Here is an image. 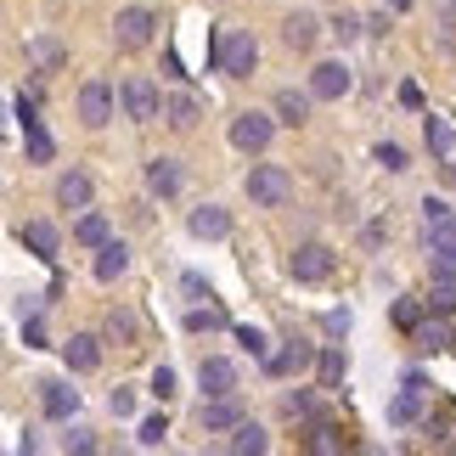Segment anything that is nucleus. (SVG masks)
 Wrapping results in <instances>:
<instances>
[{
    "mask_svg": "<svg viewBox=\"0 0 456 456\" xmlns=\"http://www.w3.org/2000/svg\"><path fill=\"white\" fill-rule=\"evenodd\" d=\"M17 118H23V142H28V158L34 164H51V135H45V125H40V113H34V96H23L17 102Z\"/></svg>",
    "mask_w": 456,
    "mask_h": 456,
    "instance_id": "obj_13",
    "label": "nucleus"
},
{
    "mask_svg": "<svg viewBox=\"0 0 456 456\" xmlns=\"http://www.w3.org/2000/svg\"><path fill=\"white\" fill-rule=\"evenodd\" d=\"M276 135V118L271 113H237L232 118V147L237 152H265Z\"/></svg>",
    "mask_w": 456,
    "mask_h": 456,
    "instance_id": "obj_7",
    "label": "nucleus"
},
{
    "mask_svg": "<svg viewBox=\"0 0 456 456\" xmlns=\"http://www.w3.org/2000/svg\"><path fill=\"white\" fill-rule=\"evenodd\" d=\"M118 108H125V118H135V125H152V118H158V102H164V96H158V85L152 79H142V74H135V79H125V85H118Z\"/></svg>",
    "mask_w": 456,
    "mask_h": 456,
    "instance_id": "obj_3",
    "label": "nucleus"
},
{
    "mask_svg": "<svg viewBox=\"0 0 456 456\" xmlns=\"http://www.w3.org/2000/svg\"><path fill=\"white\" fill-rule=\"evenodd\" d=\"M158 118H169V130H198L203 102L191 96V91H169L164 102H158Z\"/></svg>",
    "mask_w": 456,
    "mask_h": 456,
    "instance_id": "obj_12",
    "label": "nucleus"
},
{
    "mask_svg": "<svg viewBox=\"0 0 456 456\" xmlns=\"http://www.w3.org/2000/svg\"><path fill=\"white\" fill-rule=\"evenodd\" d=\"M62 451H79V456H91V451H96V434H91V428H74V434L62 440Z\"/></svg>",
    "mask_w": 456,
    "mask_h": 456,
    "instance_id": "obj_43",
    "label": "nucleus"
},
{
    "mask_svg": "<svg viewBox=\"0 0 456 456\" xmlns=\"http://www.w3.org/2000/svg\"><path fill=\"white\" fill-rule=\"evenodd\" d=\"M91 198H96V186H91V175H85V169L57 175V208H91Z\"/></svg>",
    "mask_w": 456,
    "mask_h": 456,
    "instance_id": "obj_16",
    "label": "nucleus"
},
{
    "mask_svg": "<svg viewBox=\"0 0 456 456\" xmlns=\"http://www.w3.org/2000/svg\"><path fill=\"white\" fill-rule=\"evenodd\" d=\"M428 315H456V282H434V293L423 299Z\"/></svg>",
    "mask_w": 456,
    "mask_h": 456,
    "instance_id": "obj_32",
    "label": "nucleus"
},
{
    "mask_svg": "<svg viewBox=\"0 0 456 456\" xmlns=\"http://www.w3.org/2000/svg\"><path fill=\"white\" fill-rule=\"evenodd\" d=\"M108 406H113V417H130V411H135V389H113Z\"/></svg>",
    "mask_w": 456,
    "mask_h": 456,
    "instance_id": "obj_45",
    "label": "nucleus"
},
{
    "mask_svg": "<svg viewBox=\"0 0 456 456\" xmlns=\"http://www.w3.org/2000/svg\"><path fill=\"white\" fill-rule=\"evenodd\" d=\"M198 383H203V395H237L242 372H237V361H225V355H203Z\"/></svg>",
    "mask_w": 456,
    "mask_h": 456,
    "instance_id": "obj_11",
    "label": "nucleus"
},
{
    "mask_svg": "<svg viewBox=\"0 0 456 456\" xmlns=\"http://www.w3.org/2000/svg\"><path fill=\"white\" fill-rule=\"evenodd\" d=\"M451 338H456V332H451Z\"/></svg>",
    "mask_w": 456,
    "mask_h": 456,
    "instance_id": "obj_48",
    "label": "nucleus"
},
{
    "mask_svg": "<svg viewBox=\"0 0 456 456\" xmlns=\"http://www.w3.org/2000/svg\"><path fill=\"white\" fill-rule=\"evenodd\" d=\"M327 28H332V34H338V40H344V45H349V40H361V17H349V12H344V17H332V23H327Z\"/></svg>",
    "mask_w": 456,
    "mask_h": 456,
    "instance_id": "obj_41",
    "label": "nucleus"
},
{
    "mask_svg": "<svg viewBox=\"0 0 456 456\" xmlns=\"http://www.w3.org/2000/svg\"><path fill=\"white\" fill-rule=\"evenodd\" d=\"M305 445H310V451H322V456H332V451H344L349 440H344V428H338V423H315Z\"/></svg>",
    "mask_w": 456,
    "mask_h": 456,
    "instance_id": "obj_30",
    "label": "nucleus"
},
{
    "mask_svg": "<svg viewBox=\"0 0 456 456\" xmlns=\"http://www.w3.org/2000/svg\"><path fill=\"white\" fill-rule=\"evenodd\" d=\"M383 6H389V12H411V0H383Z\"/></svg>",
    "mask_w": 456,
    "mask_h": 456,
    "instance_id": "obj_47",
    "label": "nucleus"
},
{
    "mask_svg": "<svg viewBox=\"0 0 456 456\" xmlns=\"http://www.w3.org/2000/svg\"><path fill=\"white\" fill-rule=\"evenodd\" d=\"M315 361V344H288L282 355H265V372L271 378H305Z\"/></svg>",
    "mask_w": 456,
    "mask_h": 456,
    "instance_id": "obj_15",
    "label": "nucleus"
},
{
    "mask_svg": "<svg viewBox=\"0 0 456 456\" xmlns=\"http://www.w3.org/2000/svg\"><path fill=\"white\" fill-rule=\"evenodd\" d=\"M62 57H68V51H62L57 40H45V34H40V40H28V62L40 68V74H57V68H62Z\"/></svg>",
    "mask_w": 456,
    "mask_h": 456,
    "instance_id": "obj_28",
    "label": "nucleus"
},
{
    "mask_svg": "<svg viewBox=\"0 0 456 456\" xmlns=\"http://www.w3.org/2000/svg\"><path fill=\"white\" fill-rule=\"evenodd\" d=\"M186 327H191V332H215V327H225V310H215V305H208V310H191Z\"/></svg>",
    "mask_w": 456,
    "mask_h": 456,
    "instance_id": "obj_37",
    "label": "nucleus"
},
{
    "mask_svg": "<svg viewBox=\"0 0 456 456\" xmlns=\"http://www.w3.org/2000/svg\"><path fill=\"white\" fill-rule=\"evenodd\" d=\"M271 108H276V125H293V130H299L305 118H310V91H276Z\"/></svg>",
    "mask_w": 456,
    "mask_h": 456,
    "instance_id": "obj_23",
    "label": "nucleus"
},
{
    "mask_svg": "<svg viewBox=\"0 0 456 456\" xmlns=\"http://www.w3.org/2000/svg\"><path fill=\"white\" fill-rule=\"evenodd\" d=\"M91 271H96V282H118V276L130 271V248H125V242H113V237H108V242L96 248V265H91Z\"/></svg>",
    "mask_w": 456,
    "mask_h": 456,
    "instance_id": "obj_20",
    "label": "nucleus"
},
{
    "mask_svg": "<svg viewBox=\"0 0 456 456\" xmlns=\"http://www.w3.org/2000/svg\"><path fill=\"white\" fill-rule=\"evenodd\" d=\"M62 361H68V372H96L102 366V338L96 332H74V338L62 344Z\"/></svg>",
    "mask_w": 456,
    "mask_h": 456,
    "instance_id": "obj_14",
    "label": "nucleus"
},
{
    "mask_svg": "<svg viewBox=\"0 0 456 456\" xmlns=\"http://www.w3.org/2000/svg\"><path fill=\"white\" fill-rule=\"evenodd\" d=\"M198 423H203V434H225V428H237V423H242V406H237V395H203V406H198Z\"/></svg>",
    "mask_w": 456,
    "mask_h": 456,
    "instance_id": "obj_10",
    "label": "nucleus"
},
{
    "mask_svg": "<svg viewBox=\"0 0 456 456\" xmlns=\"http://www.w3.org/2000/svg\"><path fill=\"white\" fill-rule=\"evenodd\" d=\"M315 40H322V23H315L310 12H293L288 23H282V45H288V51H310Z\"/></svg>",
    "mask_w": 456,
    "mask_h": 456,
    "instance_id": "obj_21",
    "label": "nucleus"
},
{
    "mask_svg": "<svg viewBox=\"0 0 456 456\" xmlns=\"http://www.w3.org/2000/svg\"><path fill=\"white\" fill-rule=\"evenodd\" d=\"M108 118H113V85L108 79H85L79 85V125L102 130Z\"/></svg>",
    "mask_w": 456,
    "mask_h": 456,
    "instance_id": "obj_8",
    "label": "nucleus"
},
{
    "mask_svg": "<svg viewBox=\"0 0 456 456\" xmlns=\"http://www.w3.org/2000/svg\"><path fill=\"white\" fill-rule=\"evenodd\" d=\"M40 406H45V417H74L79 411V389H68V383H57V378H45L40 383Z\"/></svg>",
    "mask_w": 456,
    "mask_h": 456,
    "instance_id": "obj_19",
    "label": "nucleus"
},
{
    "mask_svg": "<svg viewBox=\"0 0 456 456\" xmlns=\"http://www.w3.org/2000/svg\"><path fill=\"white\" fill-rule=\"evenodd\" d=\"M23 344H28V349H45V322H40L34 310H23Z\"/></svg>",
    "mask_w": 456,
    "mask_h": 456,
    "instance_id": "obj_39",
    "label": "nucleus"
},
{
    "mask_svg": "<svg viewBox=\"0 0 456 456\" xmlns=\"http://www.w3.org/2000/svg\"><path fill=\"white\" fill-rule=\"evenodd\" d=\"M378 164H383V169H395V175H400V169H411V164H406V147H395V142H378Z\"/></svg>",
    "mask_w": 456,
    "mask_h": 456,
    "instance_id": "obj_38",
    "label": "nucleus"
},
{
    "mask_svg": "<svg viewBox=\"0 0 456 456\" xmlns=\"http://www.w3.org/2000/svg\"><path fill=\"white\" fill-rule=\"evenodd\" d=\"M332 265H338V259H332L327 242H299V248H293V259H288L293 282H327Z\"/></svg>",
    "mask_w": 456,
    "mask_h": 456,
    "instance_id": "obj_5",
    "label": "nucleus"
},
{
    "mask_svg": "<svg viewBox=\"0 0 456 456\" xmlns=\"http://www.w3.org/2000/svg\"><path fill=\"white\" fill-rule=\"evenodd\" d=\"M411 338H417V349H445V344H451V327H445V322H428V327L417 322Z\"/></svg>",
    "mask_w": 456,
    "mask_h": 456,
    "instance_id": "obj_31",
    "label": "nucleus"
},
{
    "mask_svg": "<svg viewBox=\"0 0 456 456\" xmlns=\"http://www.w3.org/2000/svg\"><path fill=\"white\" fill-rule=\"evenodd\" d=\"M428 265L434 282H456V242H428Z\"/></svg>",
    "mask_w": 456,
    "mask_h": 456,
    "instance_id": "obj_29",
    "label": "nucleus"
},
{
    "mask_svg": "<svg viewBox=\"0 0 456 456\" xmlns=\"http://www.w3.org/2000/svg\"><path fill=\"white\" fill-rule=\"evenodd\" d=\"M108 237H113V225H108V215H96V208H85V215L74 220V242H79V248H102Z\"/></svg>",
    "mask_w": 456,
    "mask_h": 456,
    "instance_id": "obj_24",
    "label": "nucleus"
},
{
    "mask_svg": "<svg viewBox=\"0 0 456 456\" xmlns=\"http://www.w3.org/2000/svg\"><path fill=\"white\" fill-rule=\"evenodd\" d=\"M152 28H158V17L147 12V6H125L113 17V40H118V51H142L147 40H152Z\"/></svg>",
    "mask_w": 456,
    "mask_h": 456,
    "instance_id": "obj_6",
    "label": "nucleus"
},
{
    "mask_svg": "<svg viewBox=\"0 0 456 456\" xmlns=\"http://www.w3.org/2000/svg\"><path fill=\"white\" fill-rule=\"evenodd\" d=\"M147 191L152 198H175V191H181V164H175V158H152L147 164Z\"/></svg>",
    "mask_w": 456,
    "mask_h": 456,
    "instance_id": "obj_22",
    "label": "nucleus"
},
{
    "mask_svg": "<svg viewBox=\"0 0 456 456\" xmlns=\"http://www.w3.org/2000/svg\"><path fill=\"white\" fill-rule=\"evenodd\" d=\"M208 62H215L220 74H232V79H248L259 68V40L248 28H220L215 40H208Z\"/></svg>",
    "mask_w": 456,
    "mask_h": 456,
    "instance_id": "obj_1",
    "label": "nucleus"
},
{
    "mask_svg": "<svg viewBox=\"0 0 456 456\" xmlns=\"http://www.w3.org/2000/svg\"><path fill=\"white\" fill-rule=\"evenodd\" d=\"M259 451H271V434L242 417V423L232 428V456H259Z\"/></svg>",
    "mask_w": 456,
    "mask_h": 456,
    "instance_id": "obj_26",
    "label": "nucleus"
},
{
    "mask_svg": "<svg viewBox=\"0 0 456 456\" xmlns=\"http://www.w3.org/2000/svg\"><path fill=\"white\" fill-rule=\"evenodd\" d=\"M349 85H355V74H349L344 62H315L310 68V102H338V96H349Z\"/></svg>",
    "mask_w": 456,
    "mask_h": 456,
    "instance_id": "obj_9",
    "label": "nucleus"
},
{
    "mask_svg": "<svg viewBox=\"0 0 456 456\" xmlns=\"http://www.w3.org/2000/svg\"><path fill=\"white\" fill-rule=\"evenodd\" d=\"M57 225H51V220H28L23 225V248H34V259H57Z\"/></svg>",
    "mask_w": 456,
    "mask_h": 456,
    "instance_id": "obj_25",
    "label": "nucleus"
},
{
    "mask_svg": "<svg viewBox=\"0 0 456 456\" xmlns=\"http://www.w3.org/2000/svg\"><path fill=\"white\" fill-rule=\"evenodd\" d=\"M434 28L445 34V45L456 40V0H434Z\"/></svg>",
    "mask_w": 456,
    "mask_h": 456,
    "instance_id": "obj_36",
    "label": "nucleus"
},
{
    "mask_svg": "<svg viewBox=\"0 0 456 456\" xmlns=\"http://www.w3.org/2000/svg\"><path fill=\"white\" fill-rule=\"evenodd\" d=\"M108 338H113V344H135V315H130V310H113V315H108Z\"/></svg>",
    "mask_w": 456,
    "mask_h": 456,
    "instance_id": "obj_34",
    "label": "nucleus"
},
{
    "mask_svg": "<svg viewBox=\"0 0 456 456\" xmlns=\"http://www.w3.org/2000/svg\"><path fill=\"white\" fill-rule=\"evenodd\" d=\"M395 322H400V327L411 332L417 322H423V305H417V299H400V305H395Z\"/></svg>",
    "mask_w": 456,
    "mask_h": 456,
    "instance_id": "obj_42",
    "label": "nucleus"
},
{
    "mask_svg": "<svg viewBox=\"0 0 456 456\" xmlns=\"http://www.w3.org/2000/svg\"><path fill=\"white\" fill-rule=\"evenodd\" d=\"M237 344L248 349L254 361H265V355H271V338H265V332H259V327H237Z\"/></svg>",
    "mask_w": 456,
    "mask_h": 456,
    "instance_id": "obj_35",
    "label": "nucleus"
},
{
    "mask_svg": "<svg viewBox=\"0 0 456 456\" xmlns=\"http://www.w3.org/2000/svg\"><path fill=\"white\" fill-rule=\"evenodd\" d=\"M175 389H181V378H175L169 366H158V372H152V395L158 400H175Z\"/></svg>",
    "mask_w": 456,
    "mask_h": 456,
    "instance_id": "obj_40",
    "label": "nucleus"
},
{
    "mask_svg": "<svg viewBox=\"0 0 456 456\" xmlns=\"http://www.w3.org/2000/svg\"><path fill=\"white\" fill-rule=\"evenodd\" d=\"M423 406H428V383H423V372H411L406 383H400V395L389 400V428L423 423Z\"/></svg>",
    "mask_w": 456,
    "mask_h": 456,
    "instance_id": "obj_4",
    "label": "nucleus"
},
{
    "mask_svg": "<svg viewBox=\"0 0 456 456\" xmlns=\"http://www.w3.org/2000/svg\"><path fill=\"white\" fill-rule=\"evenodd\" d=\"M310 366H315V378H322V389H338V383H344V349H338V344L322 349Z\"/></svg>",
    "mask_w": 456,
    "mask_h": 456,
    "instance_id": "obj_27",
    "label": "nucleus"
},
{
    "mask_svg": "<svg viewBox=\"0 0 456 456\" xmlns=\"http://www.w3.org/2000/svg\"><path fill=\"white\" fill-rule=\"evenodd\" d=\"M186 232H191V237H203V242H215V237H225V232H232V215H225L220 203H203V208H191Z\"/></svg>",
    "mask_w": 456,
    "mask_h": 456,
    "instance_id": "obj_17",
    "label": "nucleus"
},
{
    "mask_svg": "<svg viewBox=\"0 0 456 456\" xmlns=\"http://www.w3.org/2000/svg\"><path fill=\"white\" fill-rule=\"evenodd\" d=\"M282 411H288V417H315V395H288Z\"/></svg>",
    "mask_w": 456,
    "mask_h": 456,
    "instance_id": "obj_44",
    "label": "nucleus"
},
{
    "mask_svg": "<svg viewBox=\"0 0 456 456\" xmlns=\"http://www.w3.org/2000/svg\"><path fill=\"white\" fill-rule=\"evenodd\" d=\"M242 191L254 198V208H282L293 198V175L282 164H254L248 181H242Z\"/></svg>",
    "mask_w": 456,
    "mask_h": 456,
    "instance_id": "obj_2",
    "label": "nucleus"
},
{
    "mask_svg": "<svg viewBox=\"0 0 456 456\" xmlns=\"http://www.w3.org/2000/svg\"><path fill=\"white\" fill-rule=\"evenodd\" d=\"M135 440H142L147 451H158V445H164V440H169V417H147V423H142V428H135Z\"/></svg>",
    "mask_w": 456,
    "mask_h": 456,
    "instance_id": "obj_33",
    "label": "nucleus"
},
{
    "mask_svg": "<svg viewBox=\"0 0 456 456\" xmlns=\"http://www.w3.org/2000/svg\"><path fill=\"white\" fill-rule=\"evenodd\" d=\"M322 327L332 332V338H344V332H349V310H327V315H322Z\"/></svg>",
    "mask_w": 456,
    "mask_h": 456,
    "instance_id": "obj_46",
    "label": "nucleus"
},
{
    "mask_svg": "<svg viewBox=\"0 0 456 456\" xmlns=\"http://www.w3.org/2000/svg\"><path fill=\"white\" fill-rule=\"evenodd\" d=\"M423 135H428V152L440 158L445 169H456V130H451V118H440V113H428V125H423Z\"/></svg>",
    "mask_w": 456,
    "mask_h": 456,
    "instance_id": "obj_18",
    "label": "nucleus"
}]
</instances>
